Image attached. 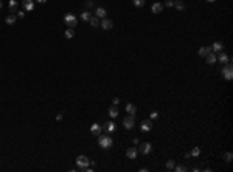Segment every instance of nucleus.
I'll return each mask as SVG.
<instances>
[{"label": "nucleus", "mask_w": 233, "mask_h": 172, "mask_svg": "<svg viewBox=\"0 0 233 172\" xmlns=\"http://www.w3.org/2000/svg\"><path fill=\"white\" fill-rule=\"evenodd\" d=\"M98 144H100L103 149H109V147H112L113 141L110 137H107V135H98Z\"/></svg>", "instance_id": "1"}, {"label": "nucleus", "mask_w": 233, "mask_h": 172, "mask_svg": "<svg viewBox=\"0 0 233 172\" xmlns=\"http://www.w3.org/2000/svg\"><path fill=\"white\" fill-rule=\"evenodd\" d=\"M222 76H224V79H227V81H230V79L233 78V68H231V64H230V62H227V64L224 65V68H222Z\"/></svg>", "instance_id": "2"}, {"label": "nucleus", "mask_w": 233, "mask_h": 172, "mask_svg": "<svg viewBox=\"0 0 233 172\" xmlns=\"http://www.w3.org/2000/svg\"><path fill=\"white\" fill-rule=\"evenodd\" d=\"M64 22H65V25H68V28H75L76 23H78V19H76V16H73V14H65Z\"/></svg>", "instance_id": "3"}, {"label": "nucleus", "mask_w": 233, "mask_h": 172, "mask_svg": "<svg viewBox=\"0 0 233 172\" xmlns=\"http://www.w3.org/2000/svg\"><path fill=\"white\" fill-rule=\"evenodd\" d=\"M134 124H135L134 115H129V116H126V118L123 120V126H124V129H128V130H131L134 127Z\"/></svg>", "instance_id": "4"}, {"label": "nucleus", "mask_w": 233, "mask_h": 172, "mask_svg": "<svg viewBox=\"0 0 233 172\" xmlns=\"http://www.w3.org/2000/svg\"><path fill=\"white\" fill-rule=\"evenodd\" d=\"M89 158L86 157V155H79V157H76V165H78V168H87L89 166Z\"/></svg>", "instance_id": "5"}, {"label": "nucleus", "mask_w": 233, "mask_h": 172, "mask_svg": "<svg viewBox=\"0 0 233 172\" xmlns=\"http://www.w3.org/2000/svg\"><path fill=\"white\" fill-rule=\"evenodd\" d=\"M100 25H101V28H103V30H112L113 22H112L110 19H107V17H104V19H101Z\"/></svg>", "instance_id": "6"}, {"label": "nucleus", "mask_w": 233, "mask_h": 172, "mask_svg": "<svg viewBox=\"0 0 233 172\" xmlns=\"http://www.w3.org/2000/svg\"><path fill=\"white\" fill-rule=\"evenodd\" d=\"M151 150H152L151 143H141V144H140V152L143 153V155H148Z\"/></svg>", "instance_id": "7"}, {"label": "nucleus", "mask_w": 233, "mask_h": 172, "mask_svg": "<svg viewBox=\"0 0 233 172\" xmlns=\"http://www.w3.org/2000/svg\"><path fill=\"white\" fill-rule=\"evenodd\" d=\"M140 127H141L143 132H149L152 129V121L151 120H143L141 124H140Z\"/></svg>", "instance_id": "8"}, {"label": "nucleus", "mask_w": 233, "mask_h": 172, "mask_svg": "<svg viewBox=\"0 0 233 172\" xmlns=\"http://www.w3.org/2000/svg\"><path fill=\"white\" fill-rule=\"evenodd\" d=\"M22 6L25 11H31L34 8V0H22Z\"/></svg>", "instance_id": "9"}, {"label": "nucleus", "mask_w": 233, "mask_h": 172, "mask_svg": "<svg viewBox=\"0 0 233 172\" xmlns=\"http://www.w3.org/2000/svg\"><path fill=\"white\" fill-rule=\"evenodd\" d=\"M137 153H138V149L137 147H129L126 150V157L131 158V160H134V158H137Z\"/></svg>", "instance_id": "10"}, {"label": "nucleus", "mask_w": 233, "mask_h": 172, "mask_svg": "<svg viewBox=\"0 0 233 172\" xmlns=\"http://www.w3.org/2000/svg\"><path fill=\"white\" fill-rule=\"evenodd\" d=\"M216 59H218L219 62H222V64H227V62H231V61H230V58H228L224 51H219V54L216 56Z\"/></svg>", "instance_id": "11"}, {"label": "nucleus", "mask_w": 233, "mask_h": 172, "mask_svg": "<svg viewBox=\"0 0 233 172\" xmlns=\"http://www.w3.org/2000/svg\"><path fill=\"white\" fill-rule=\"evenodd\" d=\"M101 130H103V127H101V126L100 124H92V127H90V132L95 135V137H98V135H101Z\"/></svg>", "instance_id": "12"}, {"label": "nucleus", "mask_w": 233, "mask_h": 172, "mask_svg": "<svg viewBox=\"0 0 233 172\" xmlns=\"http://www.w3.org/2000/svg\"><path fill=\"white\" fill-rule=\"evenodd\" d=\"M95 14H96V17H98V19H104V17H106V14H107V11H106V8L100 6V8H96Z\"/></svg>", "instance_id": "13"}, {"label": "nucleus", "mask_w": 233, "mask_h": 172, "mask_svg": "<svg viewBox=\"0 0 233 172\" xmlns=\"http://www.w3.org/2000/svg\"><path fill=\"white\" fill-rule=\"evenodd\" d=\"M118 113H120L118 107H116L115 104L110 105V108H109V116H110V118H116V116H118Z\"/></svg>", "instance_id": "14"}, {"label": "nucleus", "mask_w": 233, "mask_h": 172, "mask_svg": "<svg viewBox=\"0 0 233 172\" xmlns=\"http://www.w3.org/2000/svg\"><path fill=\"white\" fill-rule=\"evenodd\" d=\"M8 6H10V13L14 14V13H17V6H19V3H17V0H10Z\"/></svg>", "instance_id": "15"}, {"label": "nucleus", "mask_w": 233, "mask_h": 172, "mask_svg": "<svg viewBox=\"0 0 233 172\" xmlns=\"http://www.w3.org/2000/svg\"><path fill=\"white\" fill-rule=\"evenodd\" d=\"M162 3H160V2H156L154 5H152V8H151V11L152 13H154V14H159V13H162Z\"/></svg>", "instance_id": "16"}, {"label": "nucleus", "mask_w": 233, "mask_h": 172, "mask_svg": "<svg viewBox=\"0 0 233 172\" xmlns=\"http://www.w3.org/2000/svg\"><path fill=\"white\" fill-rule=\"evenodd\" d=\"M210 51H211V47H201L198 53H199V56H202V58H205V56H207V54H208Z\"/></svg>", "instance_id": "17"}, {"label": "nucleus", "mask_w": 233, "mask_h": 172, "mask_svg": "<svg viewBox=\"0 0 233 172\" xmlns=\"http://www.w3.org/2000/svg\"><path fill=\"white\" fill-rule=\"evenodd\" d=\"M104 129H106L107 132H115L116 126H115V123H113V121H107V123H106V126H104Z\"/></svg>", "instance_id": "18"}, {"label": "nucleus", "mask_w": 233, "mask_h": 172, "mask_svg": "<svg viewBox=\"0 0 233 172\" xmlns=\"http://www.w3.org/2000/svg\"><path fill=\"white\" fill-rule=\"evenodd\" d=\"M205 58H207V62H208L210 65H211V64H216V61H218V59H216V56L213 54V51H210Z\"/></svg>", "instance_id": "19"}, {"label": "nucleus", "mask_w": 233, "mask_h": 172, "mask_svg": "<svg viewBox=\"0 0 233 172\" xmlns=\"http://www.w3.org/2000/svg\"><path fill=\"white\" fill-rule=\"evenodd\" d=\"M16 20H17V17H16L14 14H8V16H6V19H5V22H6L8 25H14Z\"/></svg>", "instance_id": "20"}, {"label": "nucleus", "mask_w": 233, "mask_h": 172, "mask_svg": "<svg viewBox=\"0 0 233 172\" xmlns=\"http://www.w3.org/2000/svg\"><path fill=\"white\" fill-rule=\"evenodd\" d=\"M173 6H176V10H179V11H183L185 10V3L182 2V0H174V5Z\"/></svg>", "instance_id": "21"}, {"label": "nucleus", "mask_w": 233, "mask_h": 172, "mask_svg": "<svg viewBox=\"0 0 233 172\" xmlns=\"http://www.w3.org/2000/svg\"><path fill=\"white\" fill-rule=\"evenodd\" d=\"M126 112H128L129 115H135V112H137V107L134 105L132 102H129V104L126 105Z\"/></svg>", "instance_id": "22"}, {"label": "nucleus", "mask_w": 233, "mask_h": 172, "mask_svg": "<svg viewBox=\"0 0 233 172\" xmlns=\"http://www.w3.org/2000/svg\"><path fill=\"white\" fill-rule=\"evenodd\" d=\"M222 48H224V45L221 43V42H214L213 45H211V51H222Z\"/></svg>", "instance_id": "23"}, {"label": "nucleus", "mask_w": 233, "mask_h": 172, "mask_svg": "<svg viewBox=\"0 0 233 172\" xmlns=\"http://www.w3.org/2000/svg\"><path fill=\"white\" fill-rule=\"evenodd\" d=\"M89 23H90V26H93V28H96L98 25H100V19L95 16V17H90V20H89Z\"/></svg>", "instance_id": "24"}, {"label": "nucleus", "mask_w": 233, "mask_h": 172, "mask_svg": "<svg viewBox=\"0 0 233 172\" xmlns=\"http://www.w3.org/2000/svg\"><path fill=\"white\" fill-rule=\"evenodd\" d=\"M64 34H65L67 39H73V37H75V30H73V28H68V30H65Z\"/></svg>", "instance_id": "25"}, {"label": "nucleus", "mask_w": 233, "mask_h": 172, "mask_svg": "<svg viewBox=\"0 0 233 172\" xmlns=\"http://www.w3.org/2000/svg\"><path fill=\"white\" fill-rule=\"evenodd\" d=\"M90 17H92V14L89 13V11L81 13V20H84V22H89V20H90Z\"/></svg>", "instance_id": "26"}, {"label": "nucleus", "mask_w": 233, "mask_h": 172, "mask_svg": "<svg viewBox=\"0 0 233 172\" xmlns=\"http://www.w3.org/2000/svg\"><path fill=\"white\" fill-rule=\"evenodd\" d=\"M224 160H225L227 163H231V160H233V153H231V152H225V153H224Z\"/></svg>", "instance_id": "27"}, {"label": "nucleus", "mask_w": 233, "mask_h": 172, "mask_svg": "<svg viewBox=\"0 0 233 172\" xmlns=\"http://www.w3.org/2000/svg\"><path fill=\"white\" fill-rule=\"evenodd\" d=\"M145 2H146V0H132L134 6H137V8H141L143 5H145Z\"/></svg>", "instance_id": "28"}, {"label": "nucleus", "mask_w": 233, "mask_h": 172, "mask_svg": "<svg viewBox=\"0 0 233 172\" xmlns=\"http://www.w3.org/2000/svg\"><path fill=\"white\" fill-rule=\"evenodd\" d=\"M174 166H176V161L174 160H168L166 161V169H174Z\"/></svg>", "instance_id": "29"}, {"label": "nucleus", "mask_w": 233, "mask_h": 172, "mask_svg": "<svg viewBox=\"0 0 233 172\" xmlns=\"http://www.w3.org/2000/svg\"><path fill=\"white\" fill-rule=\"evenodd\" d=\"M174 171H176V172H185V171H186V166H183V165L174 166Z\"/></svg>", "instance_id": "30"}, {"label": "nucleus", "mask_w": 233, "mask_h": 172, "mask_svg": "<svg viewBox=\"0 0 233 172\" xmlns=\"http://www.w3.org/2000/svg\"><path fill=\"white\" fill-rule=\"evenodd\" d=\"M199 153H201V149L199 147H194L191 150V157H199Z\"/></svg>", "instance_id": "31"}, {"label": "nucleus", "mask_w": 233, "mask_h": 172, "mask_svg": "<svg viewBox=\"0 0 233 172\" xmlns=\"http://www.w3.org/2000/svg\"><path fill=\"white\" fill-rule=\"evenodd\" d=\"M86 6L87 8H92L93 6V0H86Z\"/></svg>", "instance_id": "32"}, {"label": "nucleus", "mask_w": 233, "mask_h": 172, "mask_svg": "<svg viewBox=\"0 0 233 172\" xmlns=\"http://www.w3.org/2000/svg\"><path fill=\"white\" fill-rule=\"evenodd\" d=\"M174 5V2H173V0H166V2H165V6H168V8H171Z\"/></svg>", "instance_id": "33"}, {"label": "nucleus", "mask_w": 233, "mask_h": 172, "mask_svg": "<svg viewBox=\"0 0 233 172\" xmlns=\"http://www.w3.org/2000/svg\"><path fill=\"white\" fill-rule=\"evenodd\" d=\"M17 17H20V19H22V17H25V13L23 11H17Z\"/></svg>", "instance_id": "34"}, {"label": "nucleus", "mask_w": 233, "mask_h": 172, "mask_svg": "<svg viewBox=\"0 0 233 172\" xmlns=\"http://www.w3.org/2000/svg\"><path fill=\"white\" fill-rule=\"evenodd\" d=\"M157 116H159V113H157V112H152V113H151V118H152V120L157 118Z\"/></svg>", "instance_id": "35"}, {"label": "nucleus", "mask_w": 233, "mask_h": 172, "mask_svg": "<svg viewBox=\"0 0 233 172\" xmlns=\"http://www.w3.org/2000/svg\"><path fill=\"white\" fill-rule=\"evenodd\" d=\"M185 158H186V160L191 158V152H185Z\"/></svg>", "instance_id": "36"}, {"label": "nucleus", "mask_w": 233, "mask_h": 172, "mask_svg": "<svg viewBox=\"0 0 233 172\" xmlns=\"http://www.w3.org/2000/svg\"><path fill=\"white\" fill-rule=\"evenodd\" d=\"M120 102V98H113V104L116 105V104H118Z\"/></svg>", "instance_id": "37"}, {"label": "nucleus", "mask_w": 233, "mask_h": 172, "mask_svg": "<svg viewBox=\"0 0 233 172\" xmlns=\"http://www.w3.org/2000/svg\"><path fill=\"white\" fill-rule=\"evenodd\" d=\"M34 2H38V3H45L47 0H34Z\"/></svg>", "instance_id": "38"}, {"label": "nucleus", "mask_w": 233, "mask_h": 172, "mask_svg": "<svg viewBox=\"0 0 233 172\" xmlns=\"http://www.w3.org/2000/svg\"><path fill=\"white\" fill-rule=\"evenodd\" d=\"M2 6H3V3H2V0H0V10H2Z\"/></svg>", "instance_id": "39"}, {"label": "nucleus", "mask_w": 233, "mask_h": 172, "mask_svg": "<svg viewBox=\"0 0 233 172\" xmlns=\"http://www.w3.org/2000/svg\"><path fill=\"white\" fill-rule=\"evenodd\" d=\"M207 2H210V3H213V2H214V0H207Z\"/></svg>", "instance_id": "40"}]
</instances>
